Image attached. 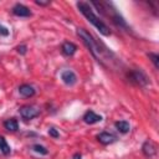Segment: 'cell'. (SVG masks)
<instances>
[{
	"mask_svg": "<svg viewBox=\"0 0 159 159\" xmlns=\"http://www.w3.org/2000/svg\"><path fill=\"white\" fill-rule=\"evenodd\" d=\"M4 127L6 130L9 132H16L19 129V124H17V120L15 118H10V119H6L4 122Z\"/></svg>",
	"mask_w": 159,
	"mask_h": 159,
	"instance_id": "7c38bea8",
	"label": "cell"
},
{
	"mask_svg": "<svg viewBox=\"0 0 159 159\" xmlns=\"http://www.w3.org/2000/svg\"><path fill=\"white\" fill-rule=\"evenodd\" d=\"M97 139L101 144L103 145H108V144H112L113 142H116V137L112 134V133H108V132H102L97 135Z\"/></svg>",
	"mask_w": 159,
	"mask_h": 159,
	"instance_id": "52a82bcc",
	"label": "cell"
},
{
	"mask_svg": "<svg viewBox=\"0 0 159 159\" xmlns=\"http://www.w3.org/2000/svg\"><path fill=\"white\" fill-rule=\"evenodd\" d=\"M61 80L63 81L65 84H67V86H72V84H75V83L77 82V76L75 75L73 71L66 70V71H63V72L61 73Z\"/></svg>",
	"mask_w": 159,
	"mask_h": 159,
	"instance_id": "8992f818",
	"label": "cell"
},
{
	"mask_svg": "<svg viewBox=\"0 0 159 159\" xmlns=\"http://www.w3.org/2000/svg\"><path fill=\"white\" fill-rule=\"evenodd\" d=\"M20 112V116L24 118V119H34L35 117H37L40 114V109L36 108L35 106H31V104H25L22 107H20L19 109Z\"/></svg>",
	"mask_w": 159,
	"mask_h": 159,
	"instance_id": "277c9868",
	"label": "cell"
},
{
	"mask_svg": "<svg viewBox=\"0 0 159 159\" xmlns=\"http://www.w3.org/2000/svg\"><path fill=\"white\" fill-rule=\"evenodd\" d=\"M0 152H1L2 154H5V155L10 154V152H11L10 145L7 144L6 139H5L4 137H1V135H0Z\"/></svg>",
	"mask_w": 159,
	"mask_h": 159,
	"instance_id": "5bb4252c",
	"label": "cell"
},
{
	"mask_svg": "<svg viewBox=\"0 0 159 159\" xmlns=\"http://www.w3.org/2000/svg\"><path fill=\"white\" fill-rule=\"evenodd\" d=\"M148 56H149L150 61L154 63V67H155V68H159V56H158L157 53H154V52L148 53Z\"/></svg>",
	"mask_w": 159,
	"mask_h": 159,
	"instance_id": "2e32d148",
	"label": "cell"
},
{
	"mask_svg": "<svg viewBox=\"0 0 159 159\" xmlns=\"http://www.w3.org/2000/svg\"><path fill=\"white\" fill-rule=\"evenodd\" d=\"M35 2L37 5H40V6H47V5H50V1H39V0H36Z\"/></svg>",
	"mask_w": 159,
	"mask_h": 159,
	"instance_id": "ffe728a7",
	"label": "cell"
},
{
	"mask_svg": "<svg viewBox=\"0 0 159 159\" xmlns=\"http://www.w3.org/2000/svg\"><path fill=\"white\" fill-rule=\"evenodd\" d=\"M16 51L19 53H21V55H25L26 51H27V47H26V45H21V46H17L16 47Z\"/></svg>",
	"mask_w": 159,
	"mask_h": 159,
	"instance_id": "e0dca14e",
	"label": "cell"
},
{
	"mask_svg": "<svg viewBox=\"0 0 159 159\" xmlns=\"http://www.w3.org/2000/svg\"><path fill=\"white\" fill-rule=\"evenodd\" d=\"M19 93L24 97H32L35 94V88L27 83H24L19 87Z\"/></svg>",
	"mask_w": 159,
	"mask_h": 159,
	"instance_id": "8fae6325",
	"label": "cell"
},
{
	"mask_svg": "<svg viewBox=\"0 0 159 159\" xmlns=\"http://www.w3.org/2000/svg\"><path fill=\"white\" fill-rule=\"evenodd\" d=\"M72 159H82V155H81L80 153H76V154H73Z\"/></svg>",
	"mask_w": 159,
	"mask_h": 159,
	"instance_id": "44dd1931",
	"label": "cell"
},
{
	"mask_svg": "<svg viewBox=\"0 0 159 159\" xmlns=\"http://www.w3.org/2000/svg\"><path fill=\"white\" fill-rule=\"evenodd\" d=\"M0 35H2V36H7V35H9V30H7L6 27H4V26L0 25Z\"/></svg>",
	"mask_w": 159,
	"mask_h": 159,
	"instance_id": "d6986e66",
	"label": "cell"
},
{
	"mask_svg": "<svg viewBox=\"0 0 159 159\" xmlns=\"http://www.w3.org/2000/svg\"><path fill=\"white\" fill-rule=\"evenodd\" d=\"M77 7H78V10L81 11V14H82L102 35H104V36H109V35H111L109 27H108L102 20H99V17L92 11L89 4L84 2V1H80V2H77Z\"/></svg>",
	"mask_w": 159,
	"mask_h": 159,
	"instance_id": "7a4b0ae2",
	"label": "cell"
},
{
	"mask_svg": "<svg viewBox=\"0 0 159 159\" xmlns=\"http://www.w3.org/2000/svg\"><path fill=\"white\" fill-rule=\"evenodd\" d=\"M142 150H143L144 155H147V157H153V155H155V153H157V145H155L152 140H147V142L143 144Z\"/></svg>",
	"mask_w": 159,
	"mask_h": 159,
	"instance_id": "ba28073f",
	"label": "cell"
},
{
	"mask_svg": "<svg viewBox=\"0 0 159 159\" xmlns=\"http://www.w3.org/2000/svg\"><path fill=\"white\" fill-rule=\"evenodd\" d=\"M77 35H78L80 39L83 41V43L89 48L91 53L97 58V61L101 62V63H103L104 56L108 55L109 52L106 51V50H103V48L101 47V45L96 41V39H94V37H93L86 29H83V27H78V29H77Z\"/></svg>",
	"mask_w": 159,
	"mask_h": 159,
	"instance_id": "6da1fadb",
	"label": "cell"
},
{
	"mask_svg": "<svg viewBox=\"0 0 159 159\" xmlns=\"http://www.w3.org/2000/svg\"><path fill=\"white\" fill-rule=\"evenodd\" d=\"M128 78H129L130 82H133V83H135L138 86H142V87L147 86L148 82H149L147 75L143 71H140V70H132V71H129L128 72Z\"/></svg>",
	"mask_w": 159,
	"mask_h": 159,
	"instance_id": "3957f363",
	"label": "cell"
},
{
	"mask_svg": "<svg viewBox=\"0 0 159 159\" xmlns=\"http://www.w3.org/2000/svg\"><path fill=\"white\" fill-rule=\"evenodd\" d=\"M48 134H50L51 137H53V138H58V135H60V133H58L55 128H50V129H48Z\"/></svg>",
	"mask_w": 159,
	"mask_h": 159,
	"instance_id": "ac0fdd59",
	"label": "cell"
},
{
	"mask_svg": "<svg viewBox=\"0 0 159 159\" xmlns=\"http://www.w3.org/2000/svg\"><path fill=\"white\" fill-rule=\"evenodd\" d=\"M32 150L36 152V153H39V154H42V155H46L48 153V150L43 145H40V144H34L32 145Z\"/></svg>",
	"mask_w": 159,
	"mask_h": 159,
	"instance_id": "9a60e30c",
	"label": "cell"
},
{
	"mask_svg": "<svg viewBox=\"0 0 159 159\" xmlns=\"http://www.w3.org/2000/svg\"><path fill=\"white\" fill-rule=\"evenodd\" d=\"M63 55L66 56H73L77 51V46L73 43V42H70V41H66L62 43V47H61Z\"/></svg>",
	"mask_w": 159,
	"mask_h": 159,
	"instance_id": "30bf717a",
	"label": "cell"
},
{
	"mask_svg": "<svg viewBox=\"0 0 159 159\" xmlns=\"http://www.w3.org/2000/svg\"><path fill=\"white\" fill-rule=\"evenodd\" d=\"M83 120H84L87 124H94V123L101 122V120H102V117L98 116V114H96L93 111H88V112L84 113Z\"/></svg>",
	"mask_w": 159,
	"mask_h": 159,
	"instance_id": "9c48e42d",
	"label": "cell"
},
{
	"mask_svg": "<svg viewBox=\"0 0 159 159\" xmlns=\"http://www.w3.org/2000/svg\"><path fill=\"white\" fill-rule=\"evenodd\" d=\"M12 14L15 16H19V17H29L31 16V11L27 6L22 5V4H16L14 5L12 7Z\"/></svg>",
	"mask_w": 159,
	"mask_h": 159,
	"instance_id": "5b68a950",
	"label": "cell"
},
{
	"mask_svg": "<svg viewBox=\"0 0 159 159\" xmlns=\"http://www.w3.org/2000/svg\"><path fill=\"white\" fill-rule=\"evenodd\" d=\"M114 125H116L117 130H118L119 133H123V134L128 133V132H129V129H130L129 123H128V122H125V120H118V122H116V123H114Z\"/></svg>",
	"mask_w": 159,
	"mask_h": 159,
	"instance_id": "4fadbf2b",
	"label": "cell"
}]
</instances>
